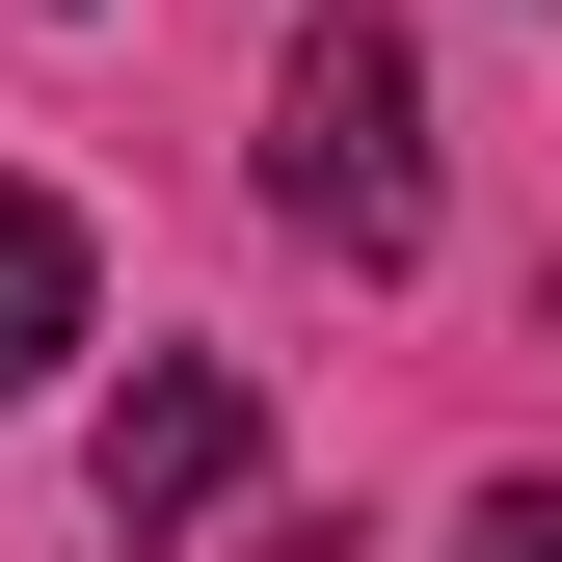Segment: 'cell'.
Segmentation results:
<instances>
[{"label": "cell", "mask_w": 562, "mask_h": 562, "mask_svg": "<svg viewBox=\"0 0 562 562\" xmlns=\"http://www.w3.org/2000/svg\"><path fill=\"white\" fill-rule=\"evenodd\" d=\"M54 348H81V215H54V188H0V402H27Z\"/></svg>", "instance_id": "obj_3"}, {"label": "cell", "mask_w": 562, "mask_h": 562, "mask_svg": "<svg viewBox=\"0 0 562 562\" xmlns=\"http://www.w3.org/2000/svg\"><path fill=\"white\" fill-rule=\"evenodd\" d=\"M81 509H108L134 562H161L188 509H241V348H161V375L108 402V429H81Z\"/></svg>", "instance_id": "obj_2"}, {"label": "cell", "mask_w": 562, "mask_h": 562, "mask_svg": "<svg viewBox=\"0 0 562 562\" xmlns=\"http://www.w3.org/2000/svg\"><path fill=\"white\" fill-rule=\"evenodd\" d=\"M268 215L322 268H429V54H402L375 0H322V27L268 54Z\"/></svg>", "instance_id": "obj_1"}, {"label": "cell", "mask_w": 562, "mask_h": 562, "mask_svg": "<svg viewBox=\"0 0 562 562\" xmlns=\"http://www.w3.org/2000/svg\"><path fill=\"white\" fill-rule=\"evenodd\" d=\"M456 562H562V482H482V509H456Z\"/></svg>", "instance_id": "obj_4"}]
</instances>
